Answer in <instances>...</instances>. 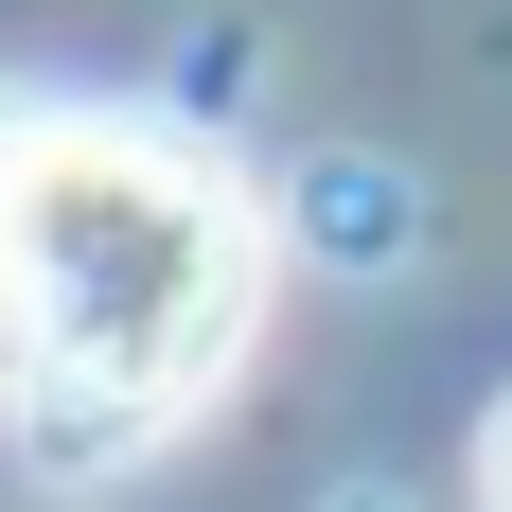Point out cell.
<instances>
[{"instance_id": "3957f363", "label": "cell", "mask_w": 512, "mask_h": 512, "mask_svg": "<svg viewBox=\"0 0 512 512\" xmlns=\"http://www.w3.org/2000/svg\"><path fill=\"white\" fill-rule=\"evenodd\" d=\"M318 512H407V495H389V477H354V495H318Z\"/></svg>"}, {"instance_id": "7a4b0ae2", "label": "cell", "mask_w": 512, "mask_h": 512, "mask_svg": "<svg viewBox=\"0 0 512 512\" xmlns=\"http://www.w3.org/2000/svg\"><path fill=\"white\" fill-rule=\"evenodd\" d=\"M477 512H512V389H495V424H477Z\"/></svg>"}, {"instance_id": "6da1fadb", "label": "cell", "mask_w": 512, "mask_h": 512, "mask_svg": "<svg viewBox=\"0 0 512 512\" xmlns=\"http://www.w3.org/2000/svg\"><path fill=\"white\" fill-rule=\"evenodd\" d=\"M283 248L265 195L159 106L0 124V407L53 460H142L248 371Z\"/></svg>"}]
</instances>
